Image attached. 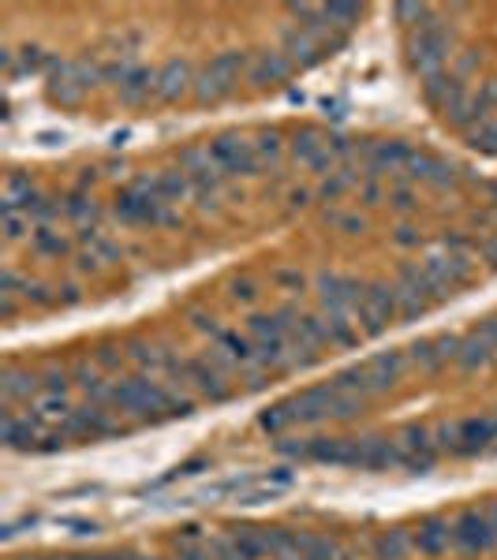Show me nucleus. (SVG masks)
<instances>
[{
  "label": "nucleus",
  "instance_id": "obj_1",
  "mask_svg": "<svg viewBox=\"0 0 497 560\" xmlns=\"http://www.w3.org/2000/svg\"><path fill=\"white\" fill-rule=\"evenodd\" d=\"M363 407V400H355L348 392H341L333 381L329 385H318V389H307L284 400V404L270 407L258 426L270 430V434H281V430H292V426H314V422H326V419H352L355 411Z\"/></svg>",
  "mask_w": 497,
  "mask_h": 560
},
{
  "label": "nucleus",
  "instance_id": "obj_2",
  "mask_svg": "<svg viewBox=\"0 0 497 560\" xmlns=\"http://www.w3.org/2000/svg\"><path fill=\"white\" fill-rule=\"evenodd\" d=\"M400 351H382V355H370L363 363H355L352 370L337 374V389L355 396V400H367V396H378V392H389L400 381Z\"/></svg>",
  "mask_w": 497,
  "mask_h": 560
},
{
  "label": "nucleus",
  "instance_id": "obj_3",
  "mask_svg": "<svg viewBox=\"0 0 497 560\" xmlns=\"http://www.w3.org/2000/svg\"><path fill=\"white\" fill-rule=\"evenodd\" d=\"M453 523V549L456 553H490L497 549V519L490 508H468L460 516L449 519Z\"/></svg>",
  "mask_w": 497,
  "mask_h": 560
},
{
  "label": "nucleus",
  "instance_id": "obj_4",
  "mask_svg": "<svg viewBox=\"0 0 497 560\" xmlns=\"http://www.w3.org/2000/svg\"><path fill=\"white\" fill-rule=\"evenodd\" d=\"M243 68H251V56L243 53V49H228V53H217L210 64H206V71L199 75V83H195V94H199V101L225 98L228 90L236 86V79H240Z\"/></svg>",
  "mask_w": 497,
  "mask_h": 560
},
{
  "label": "nucleus",
  "instance_id": "obj_5",
  "mask_svg": "<svg viewBox=\"0 0 497 560\" xmlns=\"http://www.w3.org/2000/svg\"><path fill=\"white\" fill-rule=\"evenodd\" d=\"M116 217L124 224H172L176 221L172 202L150 195V191H142L139 183H131L128 191L116 198Z\"/></svg>",
  "mask_w": 497,
  "mask_h": 560
},
{
  "label": "nucleus",
  "instance_id": "obj_6",
  "mask_svg": "<svg viewBox=\"0 0 497 560\" xmlns=\"http://www.w3.org/2000/svg\"><path fill=\"white\" fill-rule=\"evenodd\" d=\"M210 157L213 168L221 176H255L262 168V157H258L255 142L240 139V135H221V139L210 142Z\"/></svg>",
  "mask_w": 497,
  "mask_h": 560
},
{
  "label": "nucleus",
  "instance_id": "obj_7",
  "mask_svg": "<svg viewBox=\"0 0 497 560\" xmlns=\"http://www.w3.org/2000/svg\"><path fill=\"white\" fill-rule=\"evenodd\" d=\"M101 71L90 68V64H83V60H71V64H53V83H49V94H53V101H60V105H79L83 101V94L94 86V79H98Z\"/></svg>",
  "mask_w": 497,
  "mask_h": 560
},
{
  "label": "nucleus",
  "instance_id": "obj_8",
  "mask_svg": "<svg viewBox=\"0 0 497 560\" xmlns=\"http://www.w3.org/2000/svg\"><path fill=\"white\" fill-rule=\"evenodd\" d=\"M210 355H213V363L232 366V370H258V366H262L255 340L247 333H236V329H221V333L213 336Z\"/></svg>",
  "mask_w": 497,
  "mask_h": 560
},
{
  "label": "nucleus",
  "instance_id": "obj_9",
  "mask_svg": "<svg viewBox=\"0 0 497 560\" xmlns=\"http://www.w3.org/2000/svg\"><path fill=\"white\" fill-rule=\"evenodd\" d=\"M344 150H348L344 139H333V135L314 131V127L303 131V135H296V142H292V157L307 168H329L333 161H341Z\"/></svg>",
  "mask_w": 497,
  "mask_h": 560
},
{
  "label": "nucleus",
  "instance_id": "obj_10",
  "mask_svg": "<svg viewBox=\"0 0 497 560\" xmlns=\"http://www.w3.org/2000/svg\"><path fill=\"white\" fill-rule=\"evenodd\" d=\"M449 45H453V38L445 34L441 27H426L415 34L412 42V64L419 68V75L423 79H434V75H441V64L449 60Z\"/></svg>",
  "mask_w": 497,
  "mask_h": 560
},
{
  "label": "nucleus",
  "instance_id": "obj_11",
  "mask_svg": "<svg viewBox=\"0 0 497 560\" xmlns=\"http://www.w3.org/2000/svg\"><path fill=\"white\" fill-rule=\"evenodd\" d=\"M412 546L423 557H441L453 549V523L441 516H426L412 527Z\"/></svg>",
  "mask_w": 497,
  "mask_h": 560
},
{
  "label": "nucleus",
  "instance_id": "obj_12",
  "mask_svg": "<svg viewBox=\"0 0 497 560\" xmlns=\"http://www.w3.org/2000/svg\"><path fill=\"white\" fill-rule=\"evenodd\" d=\"M412 359L415 366H423V370H441V366L456 363V355H460V336H426V340H415L412 348Z\"/></svg>",
  "mask_w": 497,
  "mask_h": 560
},
{
  "label": "nucleus",
  "instance_id": "obj_13",
  "mask_svg": "<svg viewBox=\"0 0 497 560\" xmlns=\"http://www.w3.org/2000/svg\"><path fill=\"white\" fill-rule=\"evenodd\" d=\"M180 378H187L202 396H210V400H228V381L225 374L217 370V363H210V355L206 359H191V363H180Z\"/></svg>",
  "mask_w": 497,
  "mask_h": 560
},
{
  "label": "nucleus",
  "instance_id": "obj_14",
  "mask_svg": "<svg viewBox=\"0 0 497 560\" xmlns=\"http://www.w3.org/2000/svg\"><path fill=\"white\" fill-rule=\"evenodd\" d=\"M292 71H296V64H292L281 49H262V53L251 56L247 79H251L255 86H273V83H284Z\"/></svg>",
  "mask_w": 497,
  "mask_h": 560
},
{
  "label": "nucleus",
  "instance_id": "obj_15",
  "mask_svg": "<svg viewBox=\"0 0 497 560\" xmlns=\"http://www.w3.org/2000/svg\"><path fill=\"white\" fill-rule=\"evenodd\" d=\"M408 553H415L412 527H393L370 538V560H408Z\"/></svg>",
  "mask_w": 497,
  "mask_h": 560
},
{
  "label": "nucleus",
  "instance_id": "obj_16",
  "mask_svg": "<svg viewBox=\"0 0 497 560\" xmlns=\"http://www.w3.org/2000/svg\"><path fill=\"white\" fill-rule=\"evenodd\" d=\"M191 90V68L184 60H169L165 68H157V98L180 101Z\"/></svg>",
  "mask_w": 497,
  "mask_h": 560
},
{
  "label": "nucleus",
  "instance_id": "obj_17",
  "mask_svg": "<svg viewBox=\"0 0 497 560\" xmlns=\"http://www.w3.org/2000/svg\"><path fill=\"white\" fill-rule=\"evenodd\" d=\"M116 90H120V101H128V105H139V101H146L150 94L157 98V68H131L120 83H116Z\"/></svg>",
  "mask_w": 497,
  "mask_h": 560
},
{
  "label": "nucleus",
  "instance_id": "obj_18",
  "mask_svg": "<svg viewBox=\"0 0 497 560\" xmlns=\"http://www.w3.org/2000/svg\"><path fill=\"white\" fill-rule=\"evenodd\" d=\"M490 363H497V351L486 344L479 333L460 336V355H456V366L460 370H486Z\"/></svg>",
  "mask_w": 497,
  "mask_h": 560
},
{
  "label": "nucleus",
  "instance_id": "obj_19",
  "mask_svg": "<svg viewBox=\"0 0 497 560\" xmlns=\"http://www.w3.org/2000/svg\"><path fill=\"white\" fill-rule=\"evenodd\" d=\"M408 172H412V180L426 183V187H449V183L456 180L453 168L445 165V161H438V157H426V154H412Z\"/></svg>",
  "mask_w": 497,
  "mask_h": 560
},
{
  "label": "nucleus",
  "instance_id": "obj_20",
  "mask_svg": "<svg viewBox=\"0 0 497 560\" xmlns=\"http://www.w3.org/2000/svg\"><path fill=\"white\" fill-rule=\"evenodd\" d=\"M408 161H412V150L404 142H374L370 146V172H382V168L397 172V168H408Z\"/></svg>",
  "mask_w": 497,
  "mask_h": 560
},
{
  "label": "nucleus",
  "instance_id": "obj_21",
  "mask_svg": "<svg viewBox=\"0 0 497 560\" xmlns=\"http://www.w3.org/2000/svg\"><path fill=\"white\" fill-rule=\"evenodd\" d=\"M468 139L475 150H483V154H497V116H486L479 124L468 127Z\"/></svg>",
  "mask_w": 497,
  "mask_h": 560
},
{
  "label": "nucleus",
  "instance_id": "obj_22",
  "mask_svg": "<svg viewBox=\"0 0 497 560\" xmlns=\"http://www.w3.org/2000/svg\"><path fill=\"white\" fill-rule=\"evenodd\" d=\"M34 247L42 254H68V239L60 236V232H53V228H34Z\"/></svg>",
  "mask_w": 497,
  "mask_h": 560
},
{
  "label": "nucleus",
  "instance_id": "obj_23",
  "mask_svg": "<svg viewBox=\"0 0 497 560\" xmlns=\"http://www.w3.org/2000/svg\"><path fill=\"white\" fill-rule=\"evenodd\" d=\"M27 232H34V221H30L27 213H15V210L4 213V236H8V243L23 239Z\"/></svg>",
  "mask_w": 497,
  "mask_h": 560
},
{
  "label": "nucleus",
  "instance_id": "obj_24",
  "mask_svg": "<svg viewBox=\"0 0 497 560\" xmlns=\"http://www.w3.org/2000/svg\"><path fill=\"white\" fill-rule=\"evenodd\" d=\"M228 299H232V303H243V307H251V303L258 299V284L251 277L232 280V284H228Z\"/></svg>",
  "mask_w": 497,
  "mask_h": 560
},
{
  "label": "nucleus",
  "instance_id": "obj_25",
  "mask_svg": "<svg viewBox=\"0 0 497 560\" xmlns=\"http://www.w3.org/2000/svg\"><path fill=\"white\" fill-rule=\"evenodd\" d=\"M273 284H281V288H288V292H299V288L307 284V277H303L296 266H284L273 273Z\"/></svg>",
  "mask_w": 497,
  "mask_h": 560
},
{
  "label": "nucleus",
  "instance_id": "obj_26",
  "mask_svg": "<svg viewBox=\"0 0 497 560\" xmlns=\"http://www.w3.org/2000/svg\"><path fill=\"white\" fill-rule=\"evenodd\" d=\"M255 150H258V157H262V165H266V161H277V157H281V135H258Z\"/></svg>",
  "mask_w": 497,
  "mask_h": 560
},
{
  "label": "nucleus",
  "instance_id": "obj_27",
  "mask_svg": "<svg viewBox=\"0 0 497 560\" xmlns=\"http://www.w3.org/2000/svg\"><path fill=\"white\" fill-rule=\"evenodd\" d=\"M475 333L483 336L486 344H490V348H494V351H497V318H486V322H483V325H479V329H475Z\"/></svg>",
  "mask_w": 497,
  "mask_h": 560
},
{
  "label": "nucleus",
  "instance_id": "obj_28",
  "mask_svg": "<svg viewBox=\"0 0 497 560\" xmlns=\"http://www.w3.org/2000/svg\"><path fill=\"white\" fill-rule=\"evenodd\" d=\"M400 243V247H412V243H419V236H415V228H400L397 236H393Z\"/></svg>",
  "mask_w": 497,
  "mask_h": 560
},
{
  "label": "nucleus",
  "instance_id": "obj_29",
  "mask_svg": "<svg viewBox=\"0 0 497 560\" xmlns=\"http://www.w3.org/2000/svg\"><path fill=\"white\" fill-rule=\"evenodd\" d=\"M307 198H311V191H292L288 202H292V206H307Z\"/></svg>",
  "mask_w": 497,
  "mask_h": 560
},
{
  "label": "nucleus",
  "instance_id": "obj_30",
  "mask_svg": "<svg viewBox=\"0 0 497 560\" xmlns=\"http://www.w3.org/2000/svg\"><path fill=\"white\" fill-rule=\"evenodd\" d=\"M124 560H157V557H142V553H124Z\"/></svg>",
  "mask_w": 497,
  "mask_h": 560
},
{
  "label": "nucleus",
  "instance_id": "obj_31",
  "mask_svg": "<svg viewBox=\"0 0 497 560\" xmlns=\"http://www.w3.org/2000/svg\"><path fill=\"white\" fill-rule=\"evenodd\" d=\"M490 191H494V198H497V183H494V187H490Z\"/></svg>",
  "mask_w": 497,
  "mask_h": 560
}]
</instances>
